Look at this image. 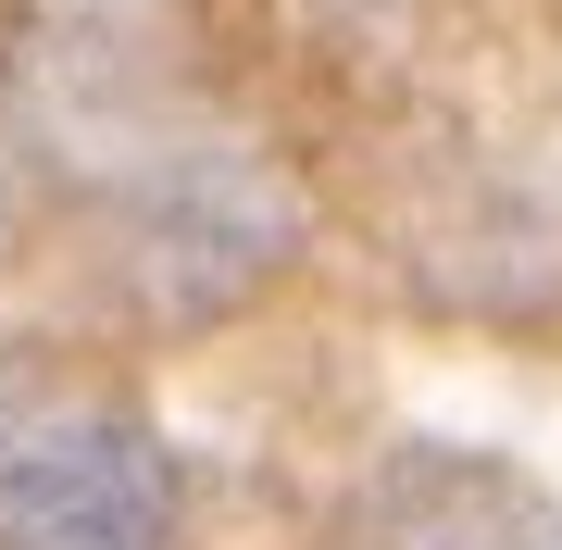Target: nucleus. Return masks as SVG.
I'll return each mask as SVG.
<instances>
[{"label":"nucleus","instance_id":"nucleus-1","mask_svg":"<svg viewBox=\"0 0 562 550\" xmlns=\"http://www.w3.org/2000/svg\"><path fill=\"white\" fill-rule=\"evenodd\" d=\"M0 550H176V463L138 413L38 401L0 463Z\"/></svg>","mask_w":562,"mask_h":550},{"label":"nucleus","instance_id":"nucleus-2","mask_svg":"<svg viewBox=\"0 0 562 550\" xmlns=\"http://www.w3.org/2000/svg\"><path fill=\"white\" fill-rule=\"evenodd\" d=\"M25 413H38V401H25V388H13V363H0V463H13V438H25Z\"/></svg>","mask_w":562,"mask_h":550}]
</instances>
